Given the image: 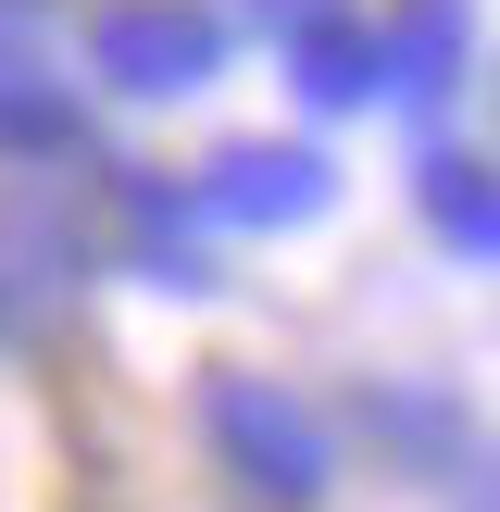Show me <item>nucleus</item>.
I'll list each match as a JSON object with an SVG mask.
<instances>
[{
	"label": "nucleus",
	"instance_id": "nucleus-3",
	"mask_svg": "<svg viewBox=\"0 0 500 512\" xmlns=\"http://www.w3.org/2000/svg\"><path fill=\"white\" fill-rule=\"evenodd\" d=\"M325 188H338V175L313 163V150H288V138H238V150H213V175H200V213H225V225H313L325 213Z\"/></svg>",
	"mask_w": 500,
	"mask_h": 512
},
{
	"label": "nucleus",
	"instance_id": "nucleus-4",
	"mask_svg": "<svg viewBox=\"0 0 500 512\" xmlns=\"http://www.w3.org/2000/svg\"><path fill=\"white\" fill-rule=\"evenodd\" d=\"M75 138H88V125H75V88L50 63H25V50H0V150H13V163H63Z\"/></svg>",
	"mask_w": 500,
	"mask_h": 512
},
{
	"label": "nucleus",
	"instance_id": "nucleus-2",
	"mask_svg": "<svg viewBox=\"0 0 500 512\" xmlns=\"http://www.w3.org/2000/svg\"><path fill=\"white\" fill-rule=\"evenodd\" d=\"M88 63L113 75L125 100H188L200 75L225 63V25L188 13V0H113V13L88 25Z\"/></svg>",
	"mask_w": 500,
	"mask_h": 512
},
{
	"label": "nucleus",
	"instance_id": "nucleus-6",
	"mask_svg": "<svg viewBox=\"0 0 500 512\" xmlns=\"http://www.w3.org/2000/svg\"><path fill=\"white\" fill-rule=\"evenodd\" d=\"M450 50H463V0H413V13L375 38V63H388V100H425L450 75Z\"/></svg>",
	"mask_w": 500,
	"mask_h": 512
},
{
	"label": "nucleus",
	"instance_id": "nucleus-7",
	"mask_svg": "<svg viewBox=\"0 0 500 512\" xmlns=\"http://www.w3.org/2000/svg\"><path fill=\"white\" fill-rule=\"evenodd\" d=\"M425 213L450 225L463 250L500 263V163H463V150H425Z\"/></svg>",
	"mask_w": 500,
	"mask_h": 512
},
{
	"label": "nucleus",
	"instance_id": "nucleus-1",
	"mask_svg": "<svg viewBox=\"0 0 500 512\" xmlns=\"http://www.w3.org/2000/svg\"><path fill=\"white\" fill-rule=\"evenodd\" d=\"M200 438H213V463L263 512H313L338 488V438H325L275 375H213V388H200Z\"/></svg>",
	"mask_w": 500,
	"mask_h": 512
},
{
	"label": "nucleus",
	"instance_id": "nucleus-5",
	"mask_svg": "<svg viewBox=\"0 0 500 512\" xmlns=\"http://www.w3.org/2000/svg\"><path fill=\"white\" fill-rule=\"evenodd\" d=\"M300 88L338 113V100H388V63H375V25H350V13H325V25H300Z\"/></svg>",
	"mask_w": 500,
	"mask_h": 512
}]
</instances>
